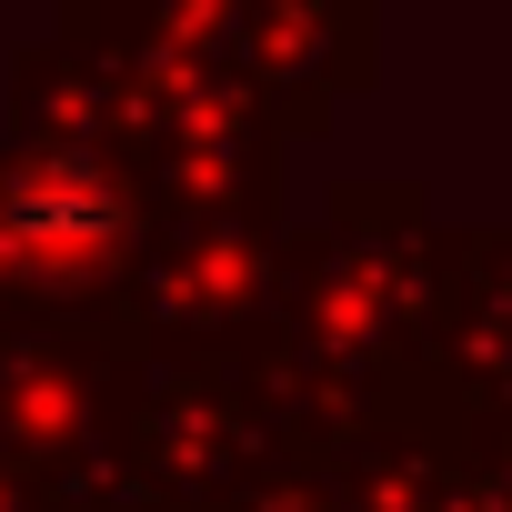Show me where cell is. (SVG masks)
Here are the masks:
<instances>
[{
    "mask_svg": "<svg viewBox=\"0 0 512 512\" xmlns=\"http://www.w3.org/2000/svg\"><path fill=\"white\" fill-rule=\"evenodd\" d=\"M111 231H121V191L91 161H71V151L21 161L11 191H0V241L41 251V262H81V251H101Z\"/></svg>",
    "mask_w": 512,
    "mask_h": 512,
    "instance_id": "6da1fadb",
    "label": "cell"
}]
</instances>
